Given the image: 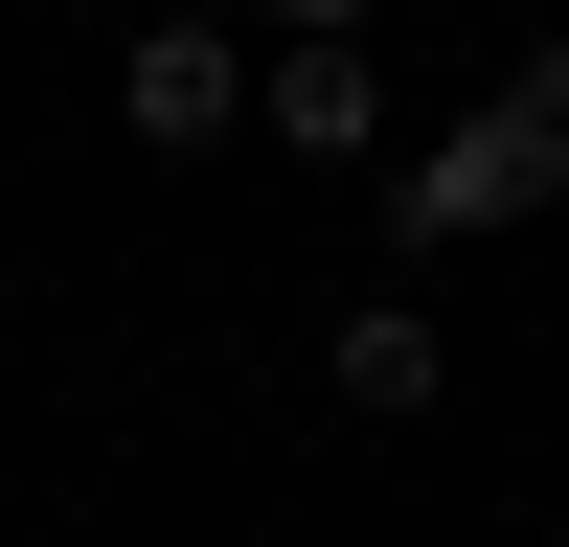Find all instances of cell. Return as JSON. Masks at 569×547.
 <instances>
[{
  "mask_svg": "<svg viewBox=\"0 0 569 547\" xmlns=\"http://www.w3.org/2000/svg\"><path fill=\"white\" fill-rule=\"evenodd\" d=\"M228 115H251V46H228V23H182V0H160V23L114 46V137H137V160H206Z\"/></svg>",
  "mask_w": 569,
  "mask_h": 547,
  "instance_id": "cell-1",
  "label": "cell"
},
{
  "mask_svg": "<svg viewBox=\"0 0 569 547\" xmlns=\"http://www.w3.org/2000/svg\"><path fill=\"white\" fill-rule=\"evenodd\" d=\"M251 137H297V160H388V69H365V23H273V46H251Z\"/></svg>",
  "mask_w": 569,
  "mask_h": 547,
  "instance_id": "cell-2",
  "label": "cell"
},
{
  "mask_svg": "<svg viewBox=\"0 0 569 547\" xmlns=\"http://www.w3.org/2000/svg\"><path fill=\"white\" fill-rule=\"evenodd\" d=\"M319 365H342V410H365V434H433V410H456L433 297H342V342H319Z\"/></svg>",
  "mask_w": 569,
  "mask_h": 547,
  "instance_id": "cell-3",
  "label": "cell"
},
{
  "mask_svg": "<svg viewBox=\"0 0 569 547\" xmlns=\"http://www.w3.org/2000/svg\"><path fill=\"white\" fill-rule=\"evenodd\" d=\"M388 228H410V251H501V228H525V160H501L479 115H456V137H410V182H388Z\"/></svg>",
  "mask_w": 569,
  "mask_h": 547,
  "instance_id": "cell-4",
  "label": "cell"
},
{
  "mask_svg": "<svg viewBox=\"0 0 569 547\" xmlns=\"http://www.w3.org/2000/svg\"><path fill=\"white\" fill-rule=\"evenodd\" d=\"M479 137L525 160V206H569V46H525V69L479 91Z\"/></svg>",
  "mask_w": 569,
  "mask_h": 547,
  "instance_id": "cell-5",
  "label": "cell"
},
{
  "mask_svg": "<svg viewBox=\"0 0 569 547\" xmlns=\"http://www.w3.org/2000/svg\"><path fill=\"white\" fill-rule=\"evenodd\" d=\"M251 23H388V0H251Z\"/></svg>",
  "mask_w": 569,
  "mask_h": 547,
  "instance_id": "cell-6",
  "label": "cell"
}]
</instances>
